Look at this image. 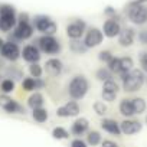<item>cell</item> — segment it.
Wrapping results in <instances>:
<instances>
[{"label":"cell","instance_id":"6da1fadb","mask_svg":"<svg viewBox=\"0 0 147 147\" xmlns=\"http://www.w3.org/2000/svg\"><path fill=\"white\" fill-rule=\"evenodd\" d=\"M88 90H90V81L87 80L85 75H81V74L72 77L66 87L68 95L75 101L85 98V95L88 94Z\"/></svg>","mask_w":147,"mask_h":147},{"label":"cell","instance_id":"7a4b0ae2","mask_svg":"<svg viewBox=\"0 0 147 147\" xmlns=\"http://www.w3.org/2000/svg\"><path fill=\"white\" fill-rule=\"evenodd\" d=\"M125 16L133 25L141 26L147 23V5L137 0H131L125 7Z\"/></svg>","mask_w":147,"mask_h":147},{"label":"cell","instance_id":"3957f363","mask_svg":"<svg viewBox=\"0 0 147 147\" xmlns=\"http://www.w3.org/2000/svg\"><path fill=\"white\" fill-rule=\"evenodd\" d=\"M121 80H123V90L125 92H137L138 90H141L146 81V77L141 69L133 68L130 72H127L125 75L121 77Z\"/></svg>","mask_w":147,"mask_h":147},{"label":"cell","instance_id":"277c9868","mask_svg":"<svg viewBox=\"0 0 147 147\" xmlns=\"http://www.w3.org/2000/svg\"><path fill=\"white\" fill-rule=\"evenodd\" d=\"M33 45L46 55H59L62 51V43L53 35H42L35 39Z\"/></svg>","mask_w":147,"mask_h":147},{"label":"cell","instance_id":"5b68a950","mask_svg":"<svg viewBox=\"0 0 147 147\" xmlns=\"http://www.w3.org/2000/svg\"><path fill=\"white\" fill-rule=\"evenodd\" d=\"M32 25L35 28V30H38L42 35H53L58 32V25L55 23V20H52V18L46 16V15H36L32 19Z\"/></svg>","mask_w":147,"mask_h":147},{"label":"cell","instance_id":"8992f818","mask_svg":"<svg viewBox=\"0 0 147 147\" xmlns=\"http://www.w3.org/2000/svg\"><path fill=\"white\" fill-rule=\"evenodd\" d=\"M35 33V28L32 25V22H26V23H18L15 26V29L12 30V33H9V40L19 43L22 40H28L33 36Z\"/></svg>","mask_w":147,"mask_h":147},{"label":"cell","instance_id":"52a82bcc","mask_svg":"<svg viewBox=\"0 0 147 147\" xmlns=\"http://www.w3.org/2000/svg\"><path fill=\"white\" fill-rule=\"evenodd\" d=\"M0 107H2L7 114H26L25 107L19 101L10 98L7 94L0 95Z\"/></svg>","mask_w":147,"mask_h":147},{"label":"cell","instance_id":"ba28073f","mask_svg":"<svg viewBox=\"0 0 147 147\" xmlns=\"http://www.w3.org/2000/svg\"><path fill=\"white\" fill-rule=\"evenodd\" d=\"M84 43L88 49H92V48H97L102 43L104 40V33L101 29L98 28H88L85 35H84Z\"/></svg>","mask_w":147,"mask_h":147},{"label":"cell","instance_id":"9c48e42d","mask_svg":"<svg viewBox=\"0 0 147 147\" xmlns=\"http://www.w3.org/2000/svg\"><path fill=\"white\" fill-rule=\"evenodd\" d=\"M87 32V23L82 19H75L66 25V36L72 39H81Z\"/></svg>","mask_w":147,"mask_h":147},{"label":"cell","instance_id":"30bf717a","mask_svg":"<svg viewBox=\"0 0 147 147\" xmlns=\"http://www.w3.org/2000/svg\"><path fill=\"white\" fill-rule=\"evenodd\" d=\"M20 52H22V49L19 48L18 43L7 40V42H5L3 48L0 49V56L9 62H16L20 58Z\"/></svg>","mask_w":147,"mask_h":147},{"label":"cell","instance_id":"8fae6325","mask_svg":"<svg viewBox=\"0 0 147 147\" xmlns=\"http://www.w3.org/2000/svg\"><path fill=\"white\" fill-rule=\"evenodd\" d=\"M81 113V107L80 104L72 100V101H68L65 102L63 105H61L58 110H56V115L61 117V118H69V117H78Z\"/></svg>","mask_w":147,"mask_h":147},{"label":"cell","instance_id":"7c38bea8","mask_svg":"<svg viewBox=\"0 0 147 147\" xmlns=\"http://www.w3.org/2000/svg\"><path fill=\"white\" fill-rule=\"evenodd\" d=\"M121 29L123 28H121L118 19H107L102 25V33H104L105 38H110V39L117 38L120 35Z\"/></svg>","mask_w":147,"mask_h":147},{"label":"cell","instance_id":"4fadbf2b","mask_svg":"<svg viewBox=\"0 0 147 147\" xmlns=\"http://www.w3.org/2000/svg\"><path fill=\"white\" fill-rule=\"evenodd\" d=\"M42 52L35 46V45H26L22 52H20V58H23V61L29 62V63H39L42 55Z\"/></svg>","mask_w":147,"mask_h":147},{"label":"cell","instance_id":"5bb4252c","mask_svg":"<svg viewBox=\"0 0 147 147\" xmlns=\"http://www.w3.org/2000/svg\"><path fill=\"white\" fill-rule=\"evenodd\" d=\"M90 131V121L85 117H78L71 125V134L75 137H82Z\"/></svg>","mask_w":147,"mask_h":147},{"label":"cell","instance_id":"9a60e30c","mask_svg":"<svg viewBox=\"0 0 147 147\" xmlns=\"http://www.w3.org/2000/svg\"><path fill=\"white\" fill-rule=\"evenodd\" d=\"M45 71L48 75L51 77H59L61 74L63 72V62L59 58H49L45 62Z\"/></svg>","mask_w":147,"mask_h":147},{"label":"cell","instance_id":"2e32d148","mask_svg":"<svg viewBox=\"0 0 147 147\" xmlns=\"http://www.w3.org/2000/svg\"><path fill=\"white\" fill-rule=\"evenodd\" d=\"M120 128H121V133L123 134H127V136H133V134H137L141 131L143 128V124L137 120H124L120 123Z\"/></svg>","mask_w":147,"mask_h":147},{"label":"cell","instance_id":"e0dca14e","mask_svg":"<svg viewBox=\"0 0 147 147\" xmlns=\"http://www.w3.org/2000/svg\"><path fill=\"white\" fill-rule=\"evenodd\" d=\"M117 38H118L120 46L128 48V46H131V45L134 43V40H136V30H134L133 28H123L121 32H120V35H118Z\"/></svg>","mask_w":147,"mask_h":147},{"label":"cell","instance_id":"ac0fdd59","mask_svg":"<svg viewBox=\"0 0 147 147\" xmlns=\"http://www.w3.org/2000/svg\"><path fill=\"white\" fill-rule=\"evenodd\" d=\"M101 128L104 131H107L108 134L113 136H121V128H120V123H117L113 118H102L101 120Z\"/></svg>","mask_w":147,"mask_h":147},{"label":"cell","instance_id":"d6986e66","mask_svg":"<svg viewBox=\"0 0 147 147\" xmlns=\"http://www.w3.org/2000/svg\"><path fill=\"white\" fill-rule=\"evenodd\" d=\"M18 25V16H0V32L10 33Z\"/></svg>","mask_w":147,"mask_h":147},{"label":"cell","instance_id":"ffe728a7","mask_svg":"<svg viewBox=\"0 0 147 147\" xmlns=\"http://www.w3.org/2000/svg\"><path fill=\"white\" fill-rule=\"evenodd\" d=\"M118 111H120V114L124 115L125 118H130V117L136 115V114H134L133 104H131V100H128V98H124V100L120 101V104H118Z\"/></svg>","mask_w":147,"mask_h":147},{"label":"cell","instance_id":"44dd1931","mask_svg":"<svg viewBox=\"0 0 147 147\" xmlns=\"http://www.w3.org/2000/svg\"><path fill=\"white\" fill-rule=\"evenodd\" d=\"M43 104H45V98H43V95H42L40 92H38V91L33 92V94L28 98V107L32 108V110H35V108H42Z\"/></svg>","mask_w":147,"mask_h":147},{"label":"cell","instance_id":"7402d4cb","mask_svg":"<svg viewBox=\"0 0 147 147\" xmlns=\"http://www.w3.org/2000/svg\"><path fill=\"white\" fill-rule=\"evenodd\" d=\"M69 51H71L72 53L82 55V53H85V52L88 51V48L85 46L84 40H81V39H72V40L69 42Z\"/></svg>","mask_w":147,"mask_h":147},{"label":"cell","instance_id":"603a6c76","mask_svg":"<svg viewBox=\"0 0 147 147\" xmlns=\"http://www.w3.org/2000/svg\"><path fill=\"white\" fill-rule=\"evenodd\" d=\"M133 68H134V61H133L131 56H123V58H120V74H118L120 77L125 75V74L130 72Z\"/></svg>","mask_w":147,"mask_h":147},{"label":"cell","instance_id":"cb8c5ba5","mask_svg":"<svg viewBox=\"0 0 147 147\" xmlns=\"http://www.w3.org/2000/svg\"><path fill=\"white\" fill-rule=\"evenodd\" d=\"M101 141H102V136H101L100 131H97V130H90V131L87 133V144H88V146L97 147L98 144H101Z\"/></svg>","mask_w":147,"mask_h":147},{"label":"cell","instance_id":"d4e9b609","mask_svg":"<svg viewBox=\"0 0 147 147\" xmlns=\"http://www.w3.org/2000/svg\"><path fill=\"white\" fill-rule=\"evenodd\" d=\"M32 118L36 121V123H39V124H42V123H46L48 121V118H49V113H48V110L46 108H35V110H32Z\"/></svg>","mask_w":147,"mask_h":147},{"label":"cell","instance_id":"484cf974","mask_svg":"<svg viewBox=\"0 0 147 147\" xmlns=\"http://www.w3.org/2000/svg\"><path fill=\"white\" fill-rule=\"evenodd\" d=\"M113 75H114V74H113L107 66H101V68H98L97 72H95V78H97L98 81H101V82H105V81L113 80Z\"/></svg>","mask_w":147,"mask_h":147},{"label":"cell","instance_id":"4316f807","mask_svg":"<svg viewBox=\"0 0 147 147\" xmlns=\"http://www.w3.org/2000/svg\"><path fill=\"white\" fill-rule=\"evenodd\" d=\"M131 104H133V108H134V114H143L147 108V102L144 98H140V97H136L131 100Z\"/></svg>","mask_w":147,"mask_h":147},{"label":"cell","instance_id":"83f0119b","mask_svg":"<svg viewBox=\"0 0 147 147\" xmlns=\"http://www.w3.org/2000/svg\"><path fill=\"white\" fill-rule=\"evenodd\" d=\"M52 137H53L55 140H68V138H69V131H68L66 128L58 125V127H55V128L52 130Z\"/></svg>","mask_w":147,"mask_h":147},{"label":"cell","instance_id":"f1b7e54d","mask_svg":"<svg viewBox=\"0 0 147 147\" xmlns=\"http://www.w3.org/2000/svg\"><path fill=\"white\" fill-rule=\"evenodd\" d=\"M15 88H16V84L10 78H6V80H3L2 82H0V90H2L3 94H10V92L15 91Z\"/></svg>","mask_w":147,"mask_h":147},{"label":"cell","instance_id":"f546056e","mask_svg":"<svg viewBox=\"0 0 147 147\" xmlns=\"http://www.w3.org/2000/svg\"><path fill=\"white\" fill-rule=\"evenodd\" d=\"M120 91V85L114 81V80H110V81H105L102 82V92H111V94H118Z\"/></svg>","mask_w":147,"mask_h":147},{"label":"cell","instance_id":"4dcf8cb0","mask_svg":"<svg viewBox=\"0 0 147 147\" xmlns=\"http://www.w3.org/2000/svg\"><path fill=\"white\" fill-rule=\"evenodd\" d=\"M6 75H7V78H10V80H13V81H18V80H23V78H25V77H23V72H22L19 68H16V66L7 68V69H6Z\"/></svg>","mask_w":147,"mask_h":147},{"label":"cell","instance_id":"1f68e13d","mask_svg":"<svg viewBox=\"0 0 147 147\" xmlns=\"http://www.w3.org/2000/svg\"><path fill=\"white\" fill-rule=\"evenodd\" d=\"M92 108H94V113L97 115H100V117H104L107 114V111H108V108H107V105H105L104 101H95L92 104Z\"/></svg>","mask_w":147,"mask_h":147},{"label":"cell","instance_id":"d6a6232c","mask_svg":"<svg viewBox=\"0 0 147 147\" xmlns=\"http://www.w3.org/2000/svg\"><path fill=\"white\" fill-rule=\"evenodd\" d=\"M0 16H18V12L12 5H0Z\"/></svg>","mask_w":147,"mask_h":147},{"label":"cell","instance_id":"836d02e7","mask_svg":"<svg viewBox=\"0 0 147 147\" xmlns=\"http://www.w3.org/2000/svg\"><path fill=\"white\" fill-rule=\"evenodd\" d=\"M29 74L32 78H42V74H43V68L39 63H30L29 66Z\"/></svg>","mask_w":147,"mask_h":147},{"label":"cell","instance_id":"e575fe53","mask_svg":"<svg viewBox=\"0 0 147 147\" xmlns=\"http://www.w3.org/2000/svg\"><path fill=\"white\" fill-rule=\"evenodd\" d=\"M22 88H23L25 91H28V92L35 91V90H36V88H35V78H32V77L23 78V80H22Z\"/></svg>","mask_w":147,"mask_h":147},{"label":"cell","instance_id":"d590c367","mask_svg":"<svg viewBox=\"0 0 147 147\" xmlns=\"http://www.w3.org/2000/svg\"><path fill=\"white\" fill-rule=\"evenodd\" d=\"M107 68L113 72V74H120V58H117V56H114L108 63H107Z\"/></svg>","mask_w":147,"mask_h":147},{"label":"cell","instance_id":"8d00e7d4","mask_svg":"<svg viewBox=\"0 0 147 147\" xmlns=\"http://www.w3.org/2000/svg\"><path fill=\"white\" fill-rule=\"evenodd\" d=\"M113 58H114V55H113L111 51H101V52L98 53V59H100L101 62H104L105 65H107Z\"/></svg>","mask_w":147,"mask_h":147},{"label":"cell","instance_id":"74e56055","mask_svg":"<svg viewBox=\"0 0 147 147\" xmlns=\"http://www.w3.org/2000/svg\"><path fill=\"white\" fill-rule=\"evenodd\" d=\"M69 147H88V144H87V141L82 140L81 137H75V138L71 140Z\"/></svg>","mask_w":147,"mask_h":147},{"label":"cell","instance_id":"f35d334b","mask_svg":"<svg viewBox=\"0 0 147 147\" xmlns=\"http://www.w3.org/2000/svg\"><path fill=\"white\" fill-rule=\"evenodd\" d=\"M104 15L108 18V19H118L117 18V10L113 7V6H107L104 9Z\"/></svg>","mask_w":147,"mask_h":147},{"label":"cell","instance_id":"ab89813d","mask_svg":"<svg viewBox=\"0 0 147 147\" xmlns=\"http://www.w3.org/2000/svg\"><path fill=\"white\" fill-rule=\"evenodd\" d=\"M138 59H140L141 71H143V72H147V52H141L140 56H138Z\"/></svg>","mask_w":147,"mask_h":147},{"label":"cell","instance_id":"60d3db41","mask_svg":"<svg viewBox=\"0 0 147 147\" xmlns=\"http://www.w3.org/2000/svg\"><path fill=\"white\" fill-rule=\"evenodd\" d=\"M26 22H32L30 20V18H29V15L28 13H19L18 15V23H26Z\"/></svg>","mask_w":147,"mask_h":147},{"label":"cell","instance_id":"b9f144b4","mask_svg":"<svg viewBox=\"0 0 147 147\" xmlns=\"http://www.w3.org/2000/svg\"><path fill=\"white\" fill-rule=\"evenodd\" d=\"M46 87V81L43 78H35V88L36 90H43Z\"/></svg>","mask_w":147,"mask_h":147},{"label":"cell","instance_id":"7bdbcfd3","mask_svg":"<svg viewBox=\"0 0 147 147\" xmlns=\"http://www.w3.org/2000/svg\"><path fill=\"white\" fill-rule=\"evenodd\" d=\"M101 147H120L114 140H110V138H105L101 141Z\"/></svg>","mask_w":147,"mask_h":147},{"label":"cell","instance_id":"ee69618b","mask_svg":"<svg viewBox=\"0 0 147 147\" xmlns=\"http://www.w3.org/2000/svg\"><path fill=\"white\" fill-rule=\"evenodd\" d=\"M138 40H140V43L147 45V30H141L138 33Z\"/></svg>","mask_w":147,"mask_h":147},{"label":"cell","instance_id":"f6af8a7d","mask_svg":"<svg viewBox=\"0 0 147 147\" xmlns=\"http://www.w3.org/2000/svg\"><path fill=\"white\" fill-rule=\"evenodd\" d=\"M3 45H5V39H3V38H0V49L3 48Z\"/></svg>","mask_w":147,"mask_h":147},{"label":"cell","instance_id":"bcb514c9","mask_svg":"<svg viewBox=\"0 0 147 147\" xmlns=\"http://www.w3.org/2000/svg\"><path fill=\"white\" fill-rule=\"evenodd\" d=\"M146 124H147V117H146Z\"/></svg>","mask_w":147,"mask_h":147},{"label":"cell","instance_id":"7dc6e473","mask_svg":"<svg viewBox=\"0 0 147 147\" xmlns=\"http://www.w3.org/2000/svg\"><path fill=\"white\" fill-rule=\"evenodd\" d=\"M146 3H147V0H146Z\"/></svg>","mask_w":147,"mask_h":147},{"label":"cell","instance_id":"c3c4849f","mask_svg":"<svg viewBox=\"0 0 147 147\" xmlns=\"http://www.w3.org/2000/svg\"><path fill=\"white\" fill-rule=\"evenodd\" d=\"M146 82H147V80H146Z\"/></svg>","mask_w":147,"mask_h":147},{"label":"cell","instance_id":"681fc988","mask_svg":"<svg viewBox=\"0 0 147 147\" xmlns=\"http://www.w3.org/2000/svg\"><path fill=\"white\" fill-rule=\"evenodd\" d=\"M0 78H2V77H0Z\"/></svg>","mask_w":147,"mask_h":147}]
</instances>
